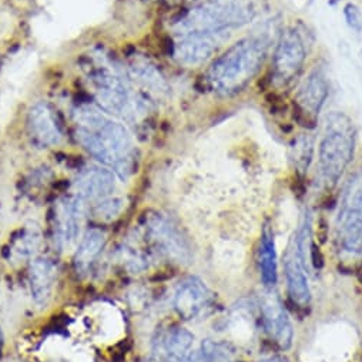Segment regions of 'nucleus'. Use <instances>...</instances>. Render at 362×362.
<instances>
[{"label": "nucleus", "instance_id": "f257e3e1", "mask_svg": "<svg viewBox=\"0 0 362 362\" xmlns=\"http://www.w3.org/2000/svg\"><path fill=\"white\" fill-rule=\"evenodd\" d=\"M268 42L262 37H245L233 45L210 67L209 81L216 92L237 95L259 73L267 57Z\"/></svg>", "mask_w": 362, "mask_h": 362}, {"label": "nucleus", "instance_id": "f03ea898", "mask_svg": "<svg viewBox=\"0 0 362 362\" xmlns=\"http://www.w3.org/2000/svg\"><path fill=\"white\" fill-rule=\"evenodd\" d=\"M261 0H210L181 21L185 30L193 33L226 32L252 22L262 11Z\"/></svg>", "mask_w": 362, "mask_h": 362}, {"label": "nucleus", "instance_id": "7ed1b4c3", "mask_svg": "<svg viewBox=\"0 0 362 362\" xmlns=\"http://www.w3.org/2000/svg\"><path fill=\"white\" fill-rule=\"evenodd\" d=\"M354 157L352 123L342 115L328 117V130L320 144V170L328 187H334Z\"/></svg>", "mask_w": 362, "mask_h": 362}, {"label": "nucleus", "instance_id": "20e7f679", "mask_svg": "<svg viewBox=\"0 0 362 362\" xmlns=\"http://www.w3.org/2000/svg\"><path fill=\"white\" fill-rule=\"evenodd\" d=\"M338 241L344 251L362 254V171L351 178L337 221Z\"/></svg>", "mask_w": 362, "mask_h": 362}, {"label": "nucleus", "instance_id": "39448f33", "mask_svg": "<svg viewBox=\"0 0 362 362\" xmlns=\"http://www.w3.org/2000/svg\"><path fill=\"white\" fill-rule=\"evenodd\" d=\"M147 233L161 254L178 264L192 261V247L181 231L168 218L156 214L148 217Z\"/></svg>", "mask_w": 362, "mask_h": 362}, {"label": "nucleus", "instance_id": "423d86ee", "mask_svg": "<svg viewBox=\"0 0 362 362\" xmlns=\"http://www.w3.org/2000/svg\"><path fill=\"white\" fill-rule=\"evenodd\" d=\"M307 57L304 42L296 29L281 33L273 57V76L280 84L290 83L303 69Z\"/></svg>", "mask_w": 362, "mask_h": 362}, {"label": "nucleus", "instance_id": "0eeeda50", "mask_svg": "<svg viewBox=\"0 0 362 362\" xmlns=\"http://www.w3.org/2000/svg\"><path fill=\"white\" fill-rule=\"evenodd\" d=\"M214 294L199 277H187L180 281L175 293L173 305L177 314L183 320H196L211 307Z\"/></svg>", "mask_w": 362, "mask_h": 362}, {"label": "nucleus", "instance_id": "6e6552de", "mask_svg": "<svg viewBox=\"0 0 362 362\" xmlns=\"http://www.w3.org/2000/svg\"><path fill=\"white\" fill-rule=\"evenodd\" d=\"M261 315L267 332L283 349H288L293 345L294 329L286 308L276 294L267 293L262 296Z\"/></svg>", "mask_w": 362, "mask_h": 362}, {"label": "nucleus", "instance_id": "1a4fd4ad", "mask_svg": "<svg viewBox=\"0 0 362 362\" xmlns=\"http://www.w3.org/2000/svg\"><path fill=\"white\" fill-rule=\"evenodd\" d=\"M57 268L49 258H35L29 267L30 293L35 304L40 308L46 307L52 300L56 284Z\"/></svg>", "mask_w": 362, "mask_h": 362}, {"label": "nucleus", "instance_id": "9d476101", "mask_svg": "<svg viewBox=\"0 0 362 362\" xmlns=\"http://www.w3.org/2000/svg\"><path fill=\"white\" fill-rule=\"evenodd\" d=\"M228 39V32H206L193 33L190 37L185 39L177 47L180 59L186 63H202L209 59L226 40Z\"/></svg>", "mask_w": 362, "mask_h": 362}, {"label": "nucleus", "instance_id": "9b49d317", "mask_svg": "<svg viewBox=\"0 0 362 362\" xmlns=\"http://www.w3.org/2000/svg\"><path fill=\"white\" fill-rule=\"evenodd\" d=\"M286 279L290 298L300 307H307L311 301V290L308 286V277L305 273V262L300 257L294 243L288 248L284 262Z\"/></svg>", "mask_w": 362, "mask_h": 362}, {"label": "nucleus", "instance_id": "f8f14e48", "mask_svg": "<svg viewBox=\"0 0 362 362\" xmlns=\"http://www.w3.org/2000/svg\"><path fill=\"white\" fill-rule=\"evenodd\" d=\"M328 81L321 70H314L300 87L297 95V105L300 110L310 116H317L328 98Z\"/></svg>", "mask_w": 362, "mask_h": 362}, {"label": "nucleus", "instance_id": "ddd939ff", "mask_svg": "<svg viewBox=\"0 0 362 362\" xmlns=\"http://www.w3.org/2000/svg\"><path fill=\"white\" fill-rule=\"evenodd\" d=\"M194 342V335L185 328H173L161 337V349L167 362H192L189 354Z\"/></svg>", "mask_w": 362, "mask_h": 362}, {"label": "nucleus", "instance_id": "4468645a", "mask_svg": "<svg viewBox=\"0 0 362 362\" xmlns=\"http://www.w3.org/2000/svg\"><path fill=\"white\" fill-rule=\"evenodd\" d=\"M259 274L265 287H274L279 281V265L274 234L269 226L262 228L259 241Z\"/></svg>", "mask_w": 362, "mask_h": 362}, {"label": "nucleus", "instance_id": "2eb2a0df", "mask_svg": "<svg viewBox=\"0 0 362 362\" xmlns=\"http://www.w3.org/2000/svg\"><path fill=\"white\" fill-rule=\"evenodd\" d=\"M106 244V235L100 230H88L81 238L76 255H74V267L80 274L87 273L95 264V261L102 254Z\"/></svg>", "mask_w": 362, "mask_h": 362}, {"label": "nucleus", "instance_id": "dca6fc26", "mask_svg": "<svg viewBox=\"0 0 362 362\" xmlns=\"http://www.w3.org/2000/svg\"><path fill=\"white\" fill-rule=\"evenodd\" d=\"M80 233V207L76 202L63 204L56 223V241L60 248H70Z\"/></svg>", "mask_w": 362, "mask_h": 362}, {"label": "nucleus", "instance_id": "f3484780", "mask_svg": "<svg viewBox=\"0 0 362 362\" xmlns=\"http://www.w3.org/2000/svg\"><path fill=\"white\" fill-rule=\"evenodd\" d=\"M115 189L113 175L105 170L90 171L80 181V190L87 197H103Z\"/></svg>", "mask_w": 362, "mask_h": 362}, {"label": "nucleus", "instance_id": "a211bd4d", "mask_svg": "<svg viewBox=\"0 0 362 362\" xmlns=\"http://www.w3.org/2000/svg\"><path fill=\"white\" fill-rule=\"evenodd\" d=\"M314 156V139L307 134L296 137L290 146V158L297 173L305 174Z\"/></svg>", "mask_w": 362, "mask_h": 362}, {"label": "nucleus", "instance_id": "6ab92c4d", "mask_svg": "<svg viewBox=\"0 0 362 362\" xmlns=\"http://www.w3.org/2000/svg\"><path fill=\"white\" fill-rule=\"evenodd\" d=\"M203 362H233L234 354L233 351L221 342H214L207 339L202 345Z\"/></svg>", "mask_w": 362, "mask_h": 362}, {"label": "nucleus", "instance_id": "aec40b11", "mask_svg": "<svg viewBox=\"0 0 362 362\" xmlns=\"http://www.w3.org/2000/svg\"><path fill=\"white\" fill-rule=\"evenodd\" d=\"M344 16H345V21H346L348 26L352 30H355V32L362 30V13L355 5H352V4L346 5L344 8Z\"/></svg>", "mask_w": 362, "mask_h": 362}, {"label": "nucleus", "instance_id": "412c9836", "mask_svg": "<svg viewBox=\"0 0 362 362\" xmlns=\"http://www.w3.org/2000/svg\"><path fill=\"white\" fill-rule=\"evenodd\" d=\"M120 203L116 202V200H112V202H107V203H103L100 207H99V211L98 214L100 217H115L119 211H120Z\"/></svg>", "mask_w": 362, "mask_h": 362}, {"label": "nucleus", "instance_id": "4be33fe9", "mask_svg": "<svg viewBox=\"0 0 362 362\" xmlns=\"http://www.w3.org/2000/svg\"><path fill=\"white\" fill-rule=\"evenodd\" d=\"M310 261L313 262L314 268H317V269H321L324 267V257H322L320 248L314 243L311 244V248H310Z\"/></svg>", "mask_w": 362, "mask_h": 362}, {"label": "nucleus", "instance_id": "5701e85b", "mask_svg": "<svg viewBox=\"0 0 362 362\" xmlns=\"http://www.w3.org/2000/svg\"><path fill=\"white\" fill-rule=\"evenodd\" d=\"M261 362H290V361L286 359V358H283V356H271V358L264 359V361H261Z\"/></svg>", "mask_w": 362, "mask_h": 362}, {"label": "nucleus", "instance_id": "b1692460", "mask_svg": "<svg viewBox=\"0 0 362 362\" xmlns=\"http://www.w3.org/2000/svg\"><path fill=\"white\" fill-rule=\"evenodd\" d=\"M2 346H4V332L0 329V351H2Z\"/></svg>", "mask_w": 362, "mask_h": 362}]
</instances>
